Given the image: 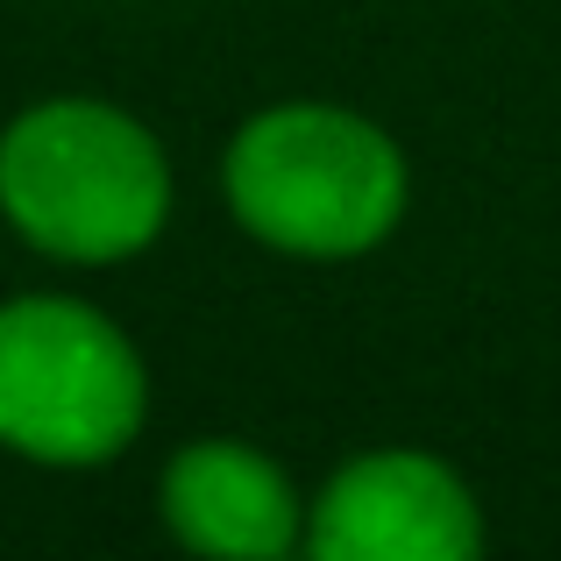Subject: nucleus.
I'll use <instances>...</instances> for the list:
<instances>
[{"label": "nucleus", "mask_w": 561, "mask_h": 561, "mask_svg": "<svg viewBox=\"0 0 561 561\" xmlns=\"http://www.w3.org/2000/svg\"><path fill=\"white\" fill-rule=\"evenodd\" d=\"M142 405V363L107 313L79 299L0 306V448L85 469L136 440Z\"/></svg>", "instance_id": "3"}, {"label": "nucleus", "mask_w": 561, "mask_h": 561, "mask_svg": "<svg viewBox=\"0 0 561 561\" xmlns=\"http://www.w3.org/2000/svg\"><path fill=\"white\" fill-rule=\"evenodd\" d=\"M0 214L65 263H122L171 214V164L136 114L107 100H43L0 136Z\"/></svg>", "instance_id": "1"}, {"label": "nucleus", "mask_w": 561, "mask_h": 561, "mask_svg": "<svg viewBox=\"0 0 561 561\" xmlns=\"http://www.w3.org/2000/svg\"><path fill=\"white\" fill-rule=\"evenodd\" d=\"M164 526L199 554L271 561L306 540V505L271 455L242 440H192L164 469Z\"/></svg>", "instance_id": "5"}, {"label": "nucleus", "mask_w": 561, "mask_h": 561, "mask_svg": "<svg viewBox=\"0 0 561 561\" xmlns=\"http://www.w3.org/2000/svg\"><path fill=\"white\" fill-rule=\"evenodd\" d=\"M228 206L291 256H363L405 220V157L377 122L328 100L263 107L228 142Z\"/></svg>", "instance_id": "2"}, {"label": "nucleus", "mask_w": 561, "mask_h": 561, "mask_svg": "<svg viewBox=\"0 0 561 561\" xmlns=\"http://www.w3.org/2000/svg\"><path fill=\"white\" fill-rule=\"evenodd\" d=\"M306 548L320 561H469L483 548V519L448 462L383 448L320 491Z\"/></svg>", "instance_id": "4"}]
</instances>
